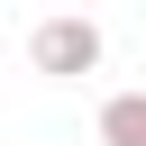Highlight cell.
<instances>
[{"instance_id":"cell-1","label":"cell","mask_w":146,"mask_h":146,"mask_svg":"<svg viewBox=\"0 0 146 146\" xmlns=\"http://www.w3.org/2000/svg\"><path fill=\"white\" fill-rule=\"evenodd\" d=\"M100 55H110V36H100L82 9H64V18H36V27H27V64H36L46 82H82V73H100Z\"/></svg>"},{"instance_id":"cell-2","label":"cell","mask_w":146,"mask_h":146,"mask_svg":"<svg viewBox=\"0 0 146 146\" xmlns=\"http://www.w3.org/2000/svg\"><path fill=\"white\" fill-rule=\"evenodd\" d=\"M100 146H146V91L100 100Z\"/></svg>"}]
</instances>
